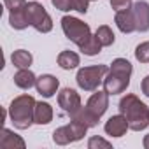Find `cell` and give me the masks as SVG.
I'll use <instances>...</instances> for the list:
<instances>
[{"label": "cell", "mask_w": 149, "mask_h": 149, "mask_svg": "<svg viewBox=\"0 0 149 149\" xmlns=\"http://www.w3.org/2000/svg\"><path fill=\"white\" fill-rule=\"evenodd\" d=\"M25 9H26V16H28L30 26H33L40 33H47V32L53 30V19H51L47 11L39 2H35V0L33 2H28Z\"/></svg>", "instance_id": "7"}, {"label": "cell", "mask_w": 149, "mask_h": 149, "mask_svg": "<svg viewBox=\"0 0 149 149\" xmlns=\"http://www.w3.org/2000/svg\"><path fill=\"white\" fill-rule=\"evenodd\" d=\"M25 7H26V6H25ZM25 7L9 13V23H11V26H13L14 30H25V28L30 25L28 16H26V9H25Z\"/></svg>", "instance_id": "18"}, {"label": "cell", "mask_w": 149, "mask_h": 149, "mask_svg": "<svg viewBox=\"0 0 149 149\" xmlns=\"http://www.w3.org/2000/svg\"><path fill=\"white\" fill-rule=\"evenodd\" d=\"M114 21H116L118 28H119L123 33H132V32H137V25H135L133 9H132V7L123 9V11H118V13H116Z\"/></svg>", "instance_id": "13"}, {"label": "cell", "mask_w": 149, "mask_h": 149, "mask_svg": "<svg viewBox=\"0 0 149 149\" xmlns=\"http://www.w3.org/2000/svg\"><path fill=\"white\" fill-rule=\"evenodd\" d=\"M35 98L32 95H19L16 97L9 105V118L18 130H26L33 123V112H35Z\"/></svg>", "instance_id": "3"}, {"label": "cell", "mask_w": 149, "mask_h": 149, "mask_svg": "<svg viewBox=\"0 0 149 149\" xmlns=\"http://www.w3.org/2000/svg\"><path fill=\"white\" fill-rule=\"evenodd\" d=\"M11 61L16 68H30L32 61H33V56L26 51V49H18L13 53L11 56Z\"/></svg>", "instance_id": "21"}, {"label": "cell", "mask_w": 149, "mask_h": 149, "mask_svg": "<svg viewBox=\"0 0 149 149\" xmlns=\"http://www.w3.org/2000/svg\"><path fill=\"white\" fill-rule=\"evenodd\" d=\"M51 4L58 9V11H72V0H51Z\"/></svg>", "instance_id": "27"}, {"label": "cell", "mask_w": 149, "mask_h": 149, "mask_svg": "<svg viewBox=\"0 0 149 149\" xmlns=\"http://www.w3.org/2000/svg\"><path fill=\"white\" fill-rule=\"evenodd\" d=\"M53 121V107L47 102H37L33 112V123L37 125H49Z\"/></svg>", "instance_id": "16"}, {"label": "cell", "mask_w": 149, "mask_h": 149, "mask_svg": "<svg viewBox=\"0 0 149 149\" xmlns=\"http://www.w3.org/2000/svg\"><path fill=\"white\" fill-rule=\"evenodd\" d=\"M133 67L128 60L125 58H116L111 63V68L104 79V90L109 95H119L130 86V77H132Z\"/></svg>", "instance_id": "2"}, {"label": "cell", "mask_w": 149, "mask_h": 149, "mask_svg": "<svg viewBox=\"0 0 149 149\" xmlns=\"http://www.w3.org/2000/svg\"><path fill=\"white\" fill-rule=\"evenodd\" d=\"M88 147H90V149H98V147L109 149V147H111V142H107V140L102 139V137H91V139L88 140Z\"/></svg>", "instance_id": "24"}, {"label": "cell", "mask_w": 149, "mask_h": 149, "mask_svg": "<svg viewBox=\"0 0 149 149\" xmlns=\"http://www.w3.org/2000/svg\"><path fill=\"white\" fill-rule=\"evenodd\" d=\"M61 28H63L65 37L77 46H81L91 35L90 25L81 21L79 18H74V16H63L61 18Z\"/></svg>", "instance_id": "5"}, {"label": "cell", "mask_w": 149, "mask_h": 149, "mask_svg": "<svg viewBox=\"0 0 149 149\" xmlns=\"http://www.w3.org/2000/svg\"><path fill=\"white\" fill-rule=\"evenodd\" d=\"M140 90H142V93L149 98V76H146V77L142 79V83H140Z\"/></svg>", "instance_id": "29"}, {"label": "cell", "mask_w": 149, "mask_h": 149, "mask_svg": "<svg viewBox=\"0 0 149 149\" xmlns=\"http://www.w3.org/2000/svg\"><path fill=\"white\" fill-rule=\"evenodd\" d=\"M58 105L63 109V112H67L68 116H74L81 107V97L76 90L72 88H63L60 93H58Z\"/></svg>", "instance_id": "8"}, {"label": "cell", "mask_w": 149, "mask_h": 149, "mask_svg": "<svg viewBox=\"0 0 149 149\" xmlns=\"http://www.w3.org/2000/svg\"><path fill=\"white\" fill-rule=\"evenodd\" d=\"M86 132H88V126H86L84 123H81V121H77V119H72L68 125L60 126V128H56V130L53 132V140H54V144H58V146H67V144H70V142L81 140V139L86 135Z\"/></svg>", "instance_id": "6"}, {"label": "cell", "mask_w": 149, "mask_h": 149, "mask_svg": "<svg viewBox=\"0 0 149 149\" xmlns=\"http://www.w3.org/2000/svg\"><path fill=\"white\" fill-rule=\"evenodd\" d=\"M58 86H60V81L51 74H42L40 77H37V83H35L37 93H40L44 98L54 97V93L58 91Z\"/></svg>", "instance_id": "9"}, {"label": "cell", "mask_w": 149, "mask_h": 149, "mask_svg": "<svg viewBox=\"0 0 149 149\" xmlns=\"http://www.w3.org/2000/svg\"><path fill=\"white\" fill-rule=\"evenodd\" d=\"M102 47H104V46L100 44V40H98L97 35H90V37L79 46L81 53L86 54V56H95V54H98V53L102 51Z\"/></svg>", "instance_id": "20"}, {"label": "cell", "mask_w": 149, "mask_h": 149, "mask_svg": "<svg viewBox=\"0 0 149 149\" xmlns=\"http://www.w3.org/2000/svg\"><path fill=\"white\" fill-rule=\"evenodd\" d=\"M86 107H88L93 114H97L98 118H102V116L105 114V111L109 109V93H107L105 90H104V91L97 90V91L90 97Z\"/></svg>", "instance_id": "10"}, {"label": "cell", "mask_w": 149, "mask_h": 149, "mask_svg": "<svg viewBox=\"0 0 149 149\" xmlns=\"http://www.w3.org/2000/svg\"><path fill=\"white\" fill-rule=\"evenodd\" d=\"M72 119H77V121H81V123H84L88 128H93V126H97L98 125V116L97 114H93L88 107H81L76 114H74V116H70Z\"/></svg>", "instance_id": "19"}, {"label": "cell", "mask_w": 149, "mask_h": 149, "mask_svg": "<svg viewBox=\"0 0 149 149\" xmlns=\"http://www.w3.org/2000/svg\"><path fill=\"white\" fill-rule=\"evenodd\" d=\"M88 2L90 0H72V11H77L79 14L88 13Z\"/></svg>", "instance_id": "26"}, {"label": "cell", "mask_w": 149, "mask_h": 149, "mask_svg": "<svg viewBox=\"0 0 149 149\" xmlns=\"http://www.w3.org/2000/svg\"><path fill=\"white\" fill-rule=\"evenodd\" d=\"M90 2H93V0H90Z\"/></svg>", "instance_id": "31"}, {"label": "cell", "mask_w": 149, "mask_h": 149, "mask_svg": "<svg viewBox=\"0 0 149 149\" xmlns=\"http://www.w3.org/2000/svg\"><path fill=\"white\" fill-rule=\"evenodd\" d=\"M4 6H6V9H9V13H13V11L23 9L26 6V2L25 0H4Z\"/></svg>", "instance_id": "25"}, {"label": "cell", "mask_w": 149, "mask_h": 149, "mask_svg": "<svg viewBox=\"0 0 149 149\" xmlns=\"http://www.w3.org/2000/svg\"><path fill=\"white\" fill-rule=\"evenodd\" d=\"M135 58L140 63H149V40L147 42H140L135 47Z\"/></svg>", "instance_id": "23"}, {"label": "cell", "mask_w": 149, "mask_h": 149, "mask_svg": "<svg viewBox=\"0 0 149 149\" xmlns=\"http://www.w3.org/2000/svg\"><path fill=\"white\" fill-rule=\"evenodd\" d=\"M142 146H144L146 149H149V133L144 137V140H142Z\"/></svg>", "instance_id": "30"}, {"label": "cell", "mask_w": 149, "mask_h": 149, "mask_svg": "<svg viewBox=\"0 0 149 149\" xmlns=\"http://www.w3.org/2000/svg\"><path fill=\"white\" fill-rule=\"evenodd\" d=\"M119 112L126 118L128 126L133 132H142L149 126V107L140 102L137 95H125L119 100Z\"/></svg>", "instance_id": "1"}, {"label": "cell", "mask_w": 149, "mask_h": 149, "mask_svg": "<svg viewBox=\"0 0 149 149\" xmlns=\"http://www.w3.org/2000/svg\"><path fill=\"white\" fill-rule=\"evenodd\" d=\"M95 35L98 37V40H100V44H102L104 47L112 46V44H114V40H116L114 32H112V30H111V26H107V25L98 26V28H97V32H95Z\"/></svg>", "instance_id": "22"}, {"label": "cell", "mask_w": 149, "mask_h": 149, "mask_svg": "<svg viewBox=\"0 0 149 149\" xmlns=\"http://www.w3.org/2000/svg\"><path fill=\"white\" fill-rule=\"evenodd\" d=\"M58 65L63 68V70H72V68H76L79 63H81V58L77 53H74V51H61L56 58Z\"/></svg>", "instance_id": "17"}, {"label": "cell", "mask_w": 149, "mask_h": 149, "mask_svg": "<svg viewBox=\"0 0 149 149\" xmlns=\"http://www.w3.org/2000/svg\"><path fill=\"white\" fill-rule=\"evenodd\" d=\"M25 146L26 144L19 135H16L9 128H2V132H0V147L2 149H16V147L25 149Z\"/></svg>", "instance_id": "14"}, {"label": "cell", "mask_w": 149, "mask_h": 149, "mask_svg": "<svg viewBox=\"0 0 149 149\" xmlns=\"http://www.w3.org/2000/svg\"><path fill=\"white\" fill-rule=\"evenodd\" d=\"M128 128H130V126H128V121H126V118H125L123 114L111 116V118L107 119L105 126H104L105 133L111 135V137H123Z\"/></svg>", "instance_id": "12"}, {"label": "cell", "mask_w": 149, "mask_h": 149, "mask_svg": "<svg viewBox=\"0 0 149 149\" xmlns=\"http://www.w3.org/2000/svg\"><path fill=\"white\" fill-rule=\"evenodd\" d=\"M111 6L118 13V11H123V9L132 7V0H111Z\"/></svg>", "instance_id": "28"}, {"label": "cell", "mask_w": 149, "mask_h": 149, "mask_svg": "<svg viewBox=\"0 0 149 149\" xmlns=\"http://www.w3.org/2000/svg\"><path fill=\"white\" fill-rule=\"evenodd\" d=\"M35 2H37V0H35Z\"/></svg>", "instance_id": "32"}, {"label": "cell", "mask_w": 149, "mask_h": 149, "mask_svg": "<svg viewBox=\"0 0 149 149\" xmlns=\"http://www.w3.org/2000/svg\"><path fill=\"white\" fill-rule=\"evenodd\" d=\"M133 18L137 25V32H147L149 30V4L144 0H139L132 6Z\"/></svg>", "instance_id": "11"}, {"label": "cell", "mask_w": 149, "mask_h": 149, "mask_svg": "<svg viewBox=\"0 0 149 149\" xmlns=\"http://www.w3.org/2000/svg\"><path fill=\"white\" fill-rule=\"evenodd\" d=\"M109 72L107 65H91V67H83L77 70V86L84 91H97L100 84H104L105 74Z\"/></svg>", "instance_id": "4"}, {"label": "cell", "mask_w": 149, "mask_h": 149, "mask_svg": "<svg viewBox=\"0 0 149 149\" xmlns=\"http://www.w3.org/2000/svg\"><path fill=\"white\" fill-rule=\"evenodd\" d=\"M35 83H37V77L30 68H19L14 74V84L21 90H30L32 86H35Z\"/></svg>", "instance_id": "15"}]
</instances>
